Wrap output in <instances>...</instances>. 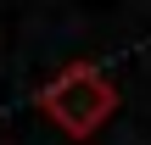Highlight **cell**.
Here are the masks:
<instances>
[{
    "label": "cell",
    "instance_id": "obj_1",
    "mask_svg": "<svg viewBox=\"0 0 151 145\" xmlns=\"http://www.w3.org/2000/svg\"><path fill=\"white\" fill-rule=\"evenodd\" d=\"M39 112L62 129V134H73V140H90L112 112H118V89H112V78L101 73V67H90V61H73L50 89H39Z\"/></svg>",
    "mask_w": 151,
    "mask_h": 145
}]
</instances>
